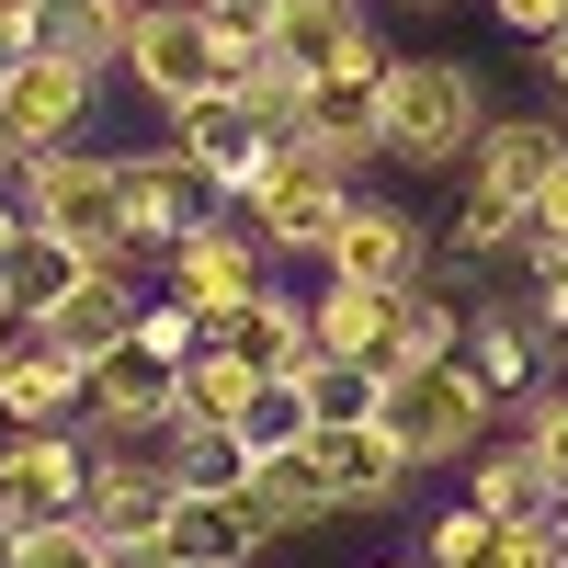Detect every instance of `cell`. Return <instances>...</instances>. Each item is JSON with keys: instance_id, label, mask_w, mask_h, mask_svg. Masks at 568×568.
<instances>
[{"instance_id": "13", "label": "cell", "mask_w": 568, "mask_h": 568, "mask_svg": "<svg viewBox=\"0 0 568 568\" xmlns=\"http://www.w3.org/2000/svg\"><path fill=\"white\" fill-rule=\"evenodd\" d=\"M557 171H568V125L557 114H489V136L466 149V182L500 194V205H535Z\"/></svg>"}, {"instance_id": "16", "label": "cell", "mask_w": 568, "mask_h": 568, "mask_svg": "<svg viewBox=\"0 0 568 568\" xmlns=\"http://www.w3.org/2000/svg\"><path fill=\"white\" fill-rule=\"evenodd\" d=\"M398 307H409V284H342L329 273L307 296V342L342 353V364H387L398 353Z\"/></svg>"}, {"instance_id": "39", "label": "cell", "mask_w": 568, "mask_h": 568, "mask_svg": "<svg viewBox=\"0 0 568 568\" xmlns=\"http://www.w3.org/2000/svg\"><path fill=\"white\" fill-rule=\"evenodd\" d=\"M489 12H500V34H524V45L568 34V0H489Z\"/></svg>"}, {"instance_id": "22", "label": "cell", "mask_w": 568, "mask_h": 568, "mask_svg": "<svg viewBox=\"0 0 568 568\" xmlns=\"http://www.w3.org/2000/svg\"><path fill=\"white\" fill-rule=\"evenodd\" d=\"M136 307H149V296H136L125 273H80L69 296L45 307V318H23V329H45V342H58V353H80V364H103L125 329H136Z\"/></svg>"}, {"instance_id": "50", "label": "cell", "mask_w": 568, "mask_h": 568, "mask_svg": "<svg viewBox=\"0 0 568 568\" xmlns=\"http://www.w3.org/2000/svg\"><path fill=\"white\" fill-rule=\"evenodd\" d=\"M136 12H149V0H136Z\"/></svg>"}, {"instance_id": "19", "label": "cell", "mask_w": 568, "mask_h": 568, "mask_svg": "<svg viewBox=\"0 0 568 568\" xmlns=\"http://www.w3.org/2000/svg\"><path fill=\"white\" fill-rule=\"evenodd\" d=\"M205 342H216V353H240L251 375H284V364H307V353H318V342H307V307L284 296V284H251L240 307H216V318H205Z\"/></svg>"}, {"instance_id": "11", "label": "cell", "mask_w": 568, "mask_h": 568, "mask_svg": "<svg viewBox=\"0 0 568 568\" xmlns=\"http://www.w3.org/2000/svg\"><path fill=\"white\" fill-rule=\"evenodd\" d=\"M296 466H307V489L329 500V511H375V500H398V444L375 433V420H318V433L296 444Z\"/></svg>"}, {"instance_id": "17", "label": "cell", "mask_w": 568, "mask_h": 568, "mask_svg": "<svg viewBox=\"0 0 568 568\" xmlns=\"http://www.w3.org/2000/svg\"><path fill=\"white\" fill-rule=\"evenodd\" d=\"M160 557L171 568H251L262 557V524H251L240 489H182L171 524H160Z\"/></svg>"}, {"instance_id": "27", "label": "cell", "mask_w": 568, "mask_h": 568, "mask_svg": "<svg viewBox=\"0 0 568 568\" xmlns=\"http://www.w3.org/2000/svg\"><path fill=\"white\" fill-rule=\"evenodd\" d=\"M160 466H171V489H240V478H251V455H240L227 420H171V433H160Z\"/></svg>"}, {"instance_id": "38", "label": "cell", "mask_w": 568, "mask_h": 568, "mask_svg": "<svg viewBox=\"0 0 568 568\" xmlns=\"http://www.w3.org/2000/svg\"><path fill=\"white\" fill-rule=\"evenodd\" d=\"M489 568H568L557 557V524H500V557Z\"/></svg>"}, {"instance_id": "20", "label": "cell", "mask_w": 568, "mask_h": 568, "mask_svg": "<svg viewBox=\"0 0 568 568\" xmlns=\"http://www.w3.org/2000/svg\"><path fill=\"white\" fill-rule=\"evenodd\" d=\"M342 284H420V227L398 216V205H342V227H329V251H318Z\"/></svg>"}, {"instance_id": "33", "label": "cell", "mask_w": 568, "mask_h": 568, "mask_svg": "<svg viewBox=\"0 0 568 568\" xmlns=\"http://www.w3.org/2000/svg\"><path fill=\"white\" fill-rule=\"evenodd\" d=\"M387 364H455V307L433 296V284H409V307H398V353Z\"/></svg>"}, {"instance_id": "12", "label": "cell", "mask_w": 568, "mask_h": 568, "mask_svg": "<svg viewBox=\"0 0 568 568\" xmlns=\"http://www.w3.org/2000/svg\"><path fill=\"white\" fill-rule=\"evenodd\" d=\"M171 149L194 160L227 205H240L251 182H262V160H273V136H262V114L240 103V91H205V103H182V114H171Z\"/></svg>"}, {"instance_id": "30", "label": "cell", "mask_w": 568, "mask_h": 568, "mask_svg": "<svg viewBox=\"0 0 568 568\" xmlns=\"http://www.w3.org/2000/svg\"><path fill=\"white\" fill-rule=\"evenodd\" d=\"M80 273H91V262H80V251H58L45 227H23V251L0 262V284H12V307H23V318H45V307H58Z\"/></svg>"}, {"instance_id": "40", "label": "cell", "mask_w": 568, "mask_h": 568, "mask_svg": "<svg viewBox=\"0 0 568 568\" xmlns=\"http://www.w3.org/2000/svg\"><path fill=\"white\" fill-rule=\"evenodd\" d=\"M524 318L546 329V342L568 329V251H557V262H535V307H524Z\"/></svg>"}, {"instance_id": "25", "label": "cell", "mask_w": 568, "mask_h": 568, "mask_svg": "<svg viewBox=\"0 0 568 568\" xmlns=\"http://www.w3.org/2000/svg\"><path fill=\"white\" fill-rule=\"evenodd\" d=\"M466 500H478L489 511V524H546V511H557V489H546V466H535V444H478V455H466Z\"/></svg>"}, {"instance_id": "23", "label": "cell", "mask_w": 568, "mask_h": 568, "mask_svg": "<svg viewBox=\"0 0 568 568\" xmlns=\"http://www.w3.org/2000/svg\"><path fill=\"white\" fill-rule=\"evenodd\" d=\"M125 23H136V0H45V12H34V45L103 80V69H125Z\"/></svg>"}, {"instance_id": "34", "label": "cell", "mask_w": 568, "mask_h": 568, "mask_svg": "<svg viewBox=\"0 0 568 568\" xmlns=\"http://www.w3.org/2000/svg\"><path fill=\"white\" fill-rule=\"evenodd\" d=\"M420 557H433V568H489V557H500V524H489L478 500H455L444 524L420 535Z\"/></svg>"}, {"instance_id": "35", "label": "cell", "mask_w": 568, "mask_h": 568, "mask_svg": "<svg viewBox=\"0 0 568 568\" xmlns=\"http://www.w3.org/2000/svg\"><path fill=\"white\" fill-rule=\"evenodd\" d=\"M524 444H535V466H546V489L568 500V387H535V398H524Z\"/></svg>"}, {"instance_id": "28", "label": "cell", "mask_w": 568, "mask_h": 568, "mask_svg": "<svg viewBox=\"0 0 568 568\" xmlns=\"http://www.w3.org/2000/svg\"><path fill=\"white\" fill-rule=\"evenodd\" d=\"M240 500H251V524H262V546H273V535H307V524H329V500L307 489V466H296V455H273V466H251V478H240Z\"/></svg>"}, {"instance_id": "2", "label": "cell", "mask_w": 568, "mask_h": 568, "mask_svg": "<svg viewBox=\"0 0 568 568\" xmlns=\"http://www.w3.org/2000/svg\"><path fill=\"white\" fill-rule=\"evenodd\" d=\"M12 182H23V227H45L58 251H80L91 273H125L136 262V240H125V205H114V160H91V149H23L12 160Z\"/></svg>"}, {"instance_id": "21", "label": "cell", "mask_w": 568, "mask_h": 568, "mask_svg": "<svg viewBox=\"0 0 568 568\" xmlns=\"http://www.w3.org/2000/svg\"><path fill=\"white\" fill-rule=\"evenodd\" d=\"M0 114H12V136L23 149H58V136H80V114H91V69H69V58H34L0 80Z\"/></svg>"}, {"instance_id": "7", "label": "cell", "mask_w": 568, "mask_h": 568, "mask_svg": "<svg viewBox=\"0 0 568 568\" xmlns=\"http://www.w3.org/2000/svg\"><path fill=\"white\" fill-rule=\"evenodd\" d=\"M262 45H273L296 80H375V69H387L364 0H273V34H262Z\"/></svg>"}, {"instance_id": "5", "label": "cell", "mask_w": 568, "mask_h": 568, "mask_svg": "<svg viewBox=\"0 0 568 568\" xmlns=\"http://www.w3.org/2000/svg\"><path fill=\"white\" fill-rule=\"evenodd\" d=\"M125 80L149 91L160 114H182V103H205V91H216V34H205L194 0H149V12L125 23Z\"/></svg>"}, {"instance_id": "1", "label": "cell", "mask_w": 568, "mask_h": 568, "mask_svg": "<svg viewBox=\"0 0 568 568\" xmlns=\"http://www.w3.org/2000/svg\"><path fill=\"white\" fill-rule=\"evenodd\" d=\"M478 136H489L478 69H455V58H387V69H375V160L455 171Z\"/></svg>"}, {"instance_id": "9", "label": "cell", "mask_w": 568, "mask_h": 568, "mask_svg": "<svg viewBox=\"0 0 568 568\" xmlns=\"http://www.w3.org/2000/svg\"><path fill=\"white\" fill-rule=\"evenodd\" d=\"M160 262H171V296L194 307V318H216V307H240L251 284H273V273H262L273 251L251 240V216H205V227H182Z\"/></svg>"}, {"instance_id": "36", "label": "cell", "mask_w": 568, "mask_h": 568, "mask_svg": "<svg viewBox=\"0 0 568 568\" xmlns=\"http://www.w3.org/2000/svg\"><path fill=\"white\" fill-rule=\"evenodd\" d=\"M136 342H149L160 364H182V353H194V342H205V318H194V307H182V296H160V307H136Z\"/></svg>"}, {"instance_id": "41", "label": "cell", "mask_w": 568, "mask_h": 568, "mask_svg": "<svg viewBox=\"0 0 568 568\" xmlns=\"http://www.w3.org/2000/svg\"><path fill=\"white\" fill-rule=\"evenodd\" d=\"M34 12H45V0H0V80L34 58Z\"/></svg>"}, {"instance_id": "37", "label": "cell", "mask_w": 568, "mask_h": 568, "mask_svg": "<svg viewBox=\"0 0 568 568\" xmlns=\"http://www.w3.org/2000/svg\"><path fill=\"white\" fill-rule=\"evenodd\" d=\"M557 251H568V171L524 205V262H557Z\"/></svg>"}, {"instance_id": "44", "label": "cell", "mask_w": 568, "mask_h": 568, "mask_svg": "<svg viewBox=\"0 0 568 568\" xmlns=\"http://www.w3.org/2000/svg\"><path fill=\"white\" fill-rule=\"evenodd\" d=\"M12 329H23V307H12V284H0V342H12Z\"/></svg>"}, {"instance_id": "42", "label": "cell", "mask_w": 568, "mask_h": 568, "mask_svg": "<svg viewBox=\"0 0 568 568\" xmlns=\"http://www.w3.org/2000/svg\"><path fill=\"white\" fill-rule=\"evenodd\" d=\"M535 91L557 103V125H568V34H546V45H535Z\"/></svg>"}, {"instance_id": "6", "label": "cell", "mask_w": 568, "mask_h": 568, "mask_svg": "<svg viewBox=\"0 0 568 568\" xmlns=\"http://www.w3.org/2000/svg\"><path fill=\"white\" fill-rule=\"evenodd\" d=\"M114 205H125V240H136V251H171L182 227H205L227 194L160 136V149H125V160H114Z\"/></svg>"}, {"instance_id": "4", "label": "cell", "mask_w": 568, "mask_h": 568, "mask_svg": "<svg viewBox=\"0 0 568 568\" xmlns=\"http://www.w3.org/2000/svg\"><path fill=\"white\" fill-rule=\"evenodd\" d=\"M342 205H353V171H342V160H318L307 136H284V149L262 160V182L240 194V216H251V240H262V251H329Z\"/></svg>"}, {"instance_id": "3", "label": "cell", "mask_w": 568, "mask_h": 568, "mask_svg": "<svg viewBox=\"0 0 568 568\" xmlns=\"http://www.w3.org/2000/svg\"><path fill=\"white\" fill-rule=\"evenodd\" d=\"M375 433L398 444V466H455L489 444V398L466 364H387V387H375Z\"/></svg>"}, {"instance_id": "43", "label": "cell", "mask_w": 568, "mask_h": 568, "mask_svg": "<svg viewBox=\"0 0 568 568\" xmlns=\"http://www.w3.org/2000/svg\"><path fill=\"white\" fill-rule=\"evenodd\" d=\"M23 251V205H0V262H12Z\"/></svg>"}, {"instance_id": "8", "label": "cell", "mask_w": 568, "mask_h": 568, "mask_svg": "<svg viewBox=\"0 0 568 568\" xmlns=\"http://www.w3.org/2000/svg\"><path fill=\"white\" fill-rule=\"evenodd\" d=\"M80 500H91V455L58 433V420L0 444V524H12V535H34V524H80Z\"/></svg>"}, {"instance_id": "26", "label": "cell", "mask_w": 568, "mask_h": 568, "mask_svg": "<svg viewBox=\"0 0 568 568\" xmlns=\"http://www.w3.org/2000/svg\"><path fill=\"white\" fill-rule=\"evenodd\" d=\"M227 433H240V455L251 466H273V455H296L318 420H307V387H296V364L284 375H251V398H240V420H227Z\"/></svg>"}, {"instance_id": "47", "label": "cell", "mask_w": 568, "mask_h": 568, "mask_svg": "<svg viewBox=\"0 0 568 568\" xmlns=\"http://www.w3.org/2000/svg\"><path fill=\"white\" fill-rule=\"evenodd\" d=\"M546 524H557V557H568V500H557V511H546Z\"/></svg>"}, {"instance_id": "29", "label": "cell", "mask_w": 568, "mask_h": 568, "mask_svg": "<svg viewBox=\"0 0 568 568\" xmlns=\"http://www.w3.org/2000/svg\"><path fill=\"white\" fill-rule=\"evenodd\" d=\"M296 387H307V420H375V387H387V364L307 353V364H296Z\"/></svg>"}, {"instance_id": "45", "label": "cell", "mask_w": 568, "mask_h": 568, "mask_svg": "<svg viewBox=\"0 0 568 568\" xmlns=\"http://www.w3.org/2000/svg\"><path fill=\"white\" fill-rule=\"evenodd\" d=\"M12 160H23V136H12V114H0V171H12Z\"/></svg>"}, {"instance_id": "14", "label": "cell", "mask_w": 568, "mask_h": 568, "mask_svg": "<svg viewBox=\"0 0 568 568\" xmlns=\"http://www.w3.org/2000/svg\"><path fill=\"white\" fill-rule=\"evenodd\" d=\"M171 466L160 455H91V500H80V524L103 535V546H160V524H171Z\"/></svg>"}, {"instance_id": "31", "label": "cell", "mask_w": 568, "mask_h": 568, "mask_svg": "<svg viewBox=\"0 0 568 568\" xmlns=\"http://www.w3.org/2000/svg\"><path fill=\"white\" fill-rule=\"evenodd\" d=\"M240 398H251V364L240 353H216V342L182 353V409L171 420H240Z\"/></svg>"}, {"instance_id": "32", "label": "cell", "mask_w": 568, "mask_h": 568, "mask_svg": "<svg viewBox=\"0 0 568 568\" xmlns=\"http://www.w3.org/2000/svg\"><path fill=\"white\" fill-rule=\"evenodd\" d=\"M511 251H524V205H500V194L466 182L455 194V262H511Z\"/></svg>"}, {"instance_id": "10", "label": "cell", "mask_w": 568, "mask_h": 568, "mask_svg": "<svg viewBox=\"0 0 568 568\" xmlns=\"http://www.w3.org/2000/svg\"><path fill=\"white\" fill-rule=\"evenodd\" d=\"M80 409L103 420L114 444H149V433H171V409H182V364H160V353L125 329V342L91 364V398H80Z\"/></svg>"}, {"instance_id": "48", "label": "cell", "mask_w": 568, "mask_h": 568, "mask_svg": "<svg viewBox=\"0 0 568 568\" xmlns=\"http://www.w3.org/2000/svg\"><path fill=\"white\" fill-rule=\"evenodd\" d=\"M387 568H433V557H387Z\"/></svg>"}, {"instance_id": "18", "label": "cell", "mask_w": 568, "mask_h": 568, "mask_svg": "<svg viewBox=\"0 0 568 568\" xmlns=\"http://www.w3.org/2000/svg\"><path fill=\"white\" fill-rule=\"evenodd\" d=\"M535 353H546V329H535L524 307H478V318H466V342H455V364L478 375V398H489V409H524V398L546 387Z\"/></svg>"}, {"instance_id": "46", "label": "cell", "mask_w": 568, "mask_h": 568, "mask_svg": "<svg viewBox=\"0 0 568 568\" xmlns=\"http://www.w3.org/2000/svg\"><path fill=\"white\" fill-rule=\"evenodd\" d=\"M12 557H23V535H12V524H0V568H12Z\"/></svg>"}, {"instance_id": "15", "label": "cell", "mask_w": 568, "mask_h": 568, "mask_svg": "<svg viewBox=\"0 0 568 568\" xmlns=\"http://www.w3.org/2000/svg\"><path fill=\"white\" fill-rule=\"evenodd\" d=\"M80 398H91L80 353H58L45 329H12V342H0V420H12V433H45V420H69Z\"/></svg>"}, {"instance_id": "49", "label": "cell", "mask_w": 568, "mask_h": 568, "mask_svg": "<svg viewBox=\"0 0 568 568\" xmlns=\"http://www.w3.org/2000/svg\"><path fill=\"white\" fill-rule=\"evenodd\" d=\"M409 12H444V0H409Z\"/></svg>"}, {"instance_id": "24", "label": "cell", "mask_w": 568, "mask_h": 568, "mask_svg": "<svg viewBox=\"0 0 568 568\" xmlns=\"http://www.w3.org/2000/svg\"><path fill=\"white\" fill-rule=\"evenodd\" d=\"M296 136H307L318 160L364 171V160H375V80H307V103H296Z\"/></svg>"}]
</instances>
